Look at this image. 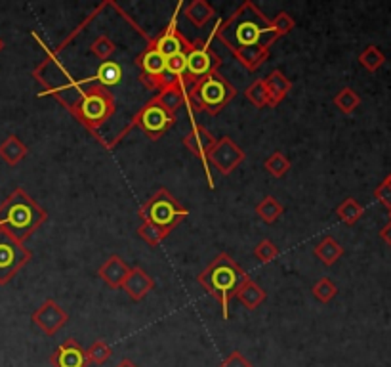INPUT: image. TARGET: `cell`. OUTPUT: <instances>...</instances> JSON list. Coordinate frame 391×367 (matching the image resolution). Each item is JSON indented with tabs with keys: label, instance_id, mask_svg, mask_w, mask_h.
Listing matches in <instances>:
<instances>
[{
	"label": "cell",
	"instance_id": "cell-11",
	"mask_svg": "<svg viewBox=\"0 0 391 367\" xmlns=\"http://www.w3.org/2000/svg\"><path fill=\"white\" fill-rule=\"evenodd\" d=\"M31 321L41 329L46 337H53L61 331L69 321V314L61 308L53 298H46L41 306L31 314Z\"/></svg>",
	"mask_w": 391,
	"mask_h": 367
},
{
	"label": "cell",
	"instance_id": "cell-34",
	"mask_svg": "<svg viewBox=\"0 0 391 367\" xmlns=\"http://www.w3.org/2000/svg\"><path fill=\"white\" fill-rule=\"evenodd\" d=\"M271 25L278 36H285V35H288L291 31H294V27H296V21H294V18H292L291 14L281 12L271 19Z\"/></svg>",
	"mask_w": 391,
	"mask_h": 367
},
{
	"label": "cell",
	"instance_id": "cell-25",
	"mask_svg": "<svg viewBox=\"0 0 391 367\" xmlns=\"http://www.w3.org/2000/svg\"><path fill=\"white\" fill-rule=\"evenodd\" d=\"M113 356V348L103 341V338H95L86 350V358H88V366H103L109 358Z\"/></svg>",
	"mask_w": 391,
	"mask_h": 367
},
{
	"label": "cell",
	"instance_id": "cell-14",
	"mask_svg": "<svg viewBox=\"0 0 391 367\" xmlns=\"http://www.w3.org/2000/svg\"><path fill=\"white\" fill-rule=\"evenodd\" d=\"M50 363L52 367H88V358L77 338L69 337L50 354Z\"/></svg>",
	"mask_w": 391,
	"mask_h": 367
},
{
	"label": "cell",
	"instance_id": "cell-21",
	"mask_svg": "<svg viewBox=\"0 0 391 367\" xmlns=\"http://www.w3.org/2000/svg\"><path fill=\"white\" fill-rule=\"evenodd\" d=\"M184 16L195 25L197 29H202L216 16V12L207 0H191L189 4L184 6Z\"/></svg>",
	"mask_w": 391,
	"mask_h": 367
},
{
	"label": "cell",
	"instance_id": "cell-2",
	"mask_svg": "<svg viewBox=\"0 0 391 367\" xmlns=\"http://www.w3.org/2000/svg\"><path fill=\"white\" fill-rule=\"evenodd\" d=\"M46 220V208H42L24 188H16L0 203V230L19 243L27 241Z\"/></svg>",
	"mask_w": 391,
	"mask_h": 367
},
{
	"label": "cell",
	"instance_id": "cell-19",
	"mask_svg": "<svg viewBox=\"0 0 391 367\" xmlns=\"http://www.w3.org/2000/svg\"><path fill=\"white\" fill-rule=\"evenodd\" d=\"M153 98L165 107L166 111L176 115L179 109L185 107V86L184 84H166L160 90H157Z\"/></svg>",
	"mask_w": 391,
	"mask_h": 367
},
{
	"label": "cell",
	"instance_id": "cell-29",
	"mask_svg": "<svg viewBox=\"0 0 391 367\" xmlns=\"http://www.w3.org/2000/svg\"><path fill=\"white\" fill-rule=\"evenodd\" d=\"M359 104H361V98L355 94L353 89H342L338 94L334 96V106L338 107L342 113H345V115L355 111Z\"/></svg>",
	"mask_w": 391,
	"mask_h": 367
},
{
	"label": "cell",
	"instance_id": "cell-37",
	"mask_svg": "<svg viewBox=\"0 0 391 367\" xmlns=\"http://www.w3.org/2000/svg\"><path fill=\"white\" fill-rule=\"evenodd\" d=\"M382 237H384L385 241H387V243H390V245H391V224H390V226H385L384 231H382Z\"/></svg>",
	"mask_w": 391,
	"mask_h": 367
},
{
	"label": "cell",
	"instance_id": "cell-31",
	"mask_svg": "<svg viewBox=\"0 0 391 367\" xmlns=\"http://www.w3.org/2000/svg\"><path fill=\"white\" fill-rule=\"evenodd\" d=\"M254 256L261 264H269V262L277 261L278 256H281V251H278V247L271 239H261L254 247Z\"/></svg>",
	"mask_w": 391,
	"mask_h": 367
},
{
	"label": "cell",
	"instance_id": "cell-22",
	"mask_svg": "<svg viewBox=\"0 0 391 367\" xmlns=\"http://www.w3.org/2000/svg\"><path fill=\"white\" fill-rule=\"evenodd\" d=\"M313 255L319 258L325 266H332L340 261V256L344 255V249L332 236H325L317 245H315Z\"/></svg>",
	"mask_w": 391,
	"mask_h": 367
},
{
	"label": "cell",
	"instance_id": "cell-9",
	"mask_svg": "<svg viewBox=\"0 0 391 367\" xmlns=\"http://www.w3.org/2000/svg\"><path fill=\"white\" fill-rule=\"evenodd\" d=\"M185 56H187V77H189L191 84L207 75L218 73L219 66H221V58L207 42L195 41L185 52Z\"/></svg>",
	"mask_w": 391,
	"mask_h": 367
},
{
	"label": "cell",
	"instance_id": "cell-3",
	"mask_svg": "<svg viewBox=\"0 0 391 367\" xmlns=\"http://www.w3.org/2000/svg\"><path fill=\"white\" fill-rule=\"evenodd\" d=\"M246 272L233 261L227 253H219L199 276L197 281L202 285V289L208 295L214 296V301L221 306V318L229 320L231 310H229V301L235 295L237 287L244 281Z\"/></svg>",
	"mask_w": 391,
	"mask_h": 367
},
{
	"label": "cell",
	"instance_id": "cell-13",
	"mask_svg": "<svg viewBox=\"0 0 391 367\" xmlns=\"http://www.w3.org/2000/svg\"><path fill=\"white\" fill-rule=\"evenodd\" d=\"M184 146L191 151V155L199 159L204 166V171H207V180L208 184H212V176H210V172H208V155L214 149L216 142H218V138H214V134L210 131H207L204 126L199 125V123H193L191 126V131L187 132L184 136Z\"/></svg>",
	"mask_w": 391,
	"mask_h": 367
},
{
	"label": "cell",
	"instance_id": "cell-27",
	"mask_svg": "<svg viewBox=\"0 0 391 367\" xmlns=\"http://www.w3.org/2000/svg\"><path fill=\"white\" fill-rule=\"evenodd\" d=\"M336 214H338V218L342 220L344 224L353 226L357 220L363 216V207L353 199V197H348V199H344V201L336 207Z\"/></svg>",
	"mask_w": 391,
	"mask_h": 367
},
{
	"label": "cell",
	"instance_id": "cell-36",
	"mask_svg": "<svg viewBox=\"0 0 391 367\" xmlns=\"http://www.w3.org/2000/svg\"><path fill=\"white\" fill-rule=\"evenodd\" d=\"M374 196L378 197L380 201L384 203L385 207L391 208V174L385 178L384 182H382V186H380L378 190L374 191Z\"/></svg>",
	"mask_w": 391,
	"mask_h": 367
},
{
	"label": "cell",
	"instance_id": "cell-7",
	"mask_svg": "<svg viewBox=\"0 0 391 367\" xmlns=\"http://www.w3.org/2000/svg\"><path fill=\"white\" fill-rule=\"evenodd\" d=\"M33 258L31 253L24 243L8 236L6 231L0 230V285L10 283L16 273Z\"/></svg>",
	"mask_w": 391,
	"mask_h": 367
},
{
	"label": "cell",
	"instance_id": "cell-17",
	"mask_svg": "<svg viewBox=\"0 0 391 367\" xmlns=\"http://www.w3.org/2000/svg\"><path fill=\"white\" fill-rule=\"evenodd\" d=\"M264 84L269 94V107H277L292 90V81L281 69H275L264 77Z\"/></svg>",
	"mask_w": 391,
	"mask_h": 367
},
{
	"label": "cell",
	"instance_id": "cell-15",
	"mask_svg": "<svg viewBox=\"0 0 391 367\" xmlns=\"http://www.w3.org/2000/svg\"><path fill=\"white\" fill-rule=\"evenodd\" d=\"M120 289L125 291L132 301L140 302L155 289V279L151 278L143 268L134 266L130 268V272H128V276H126L125 283H122Z\"/></svg>",
	"mask_w": 391,
	"mask_h": 367
},
{
	"label": "cell",
	"instance_id": "cell-5",
	"mask_svg": "<svg viewBox=\"0 0 391 367\" xmlns=\"http://www.w3.org/2000/svg\"><path fill=\"white\" fill-rule=\"evenodd\" d=\"M140 218L142 222H149L155 228H159L166 237L170 236L176 226H179L187 218L189 211L176 199V197L166 190V188H159L153 196L149 197L147 201L143 203L140 211Z\"/></svg>",
	"mask_w": 391,
	"mask_h": 367
},
{
	"label": "cell",
	"instance_id": "cell-16",
	"mask_svg": "<svg viewBox=\"0 0 391 367\" xmlns=\"http://www.w3.org/2000/svg\"><path fill=\"white\" fill-rule=\"evenodd\" d=\"M130 272V266L126 264L119 255H111L98 270V276L109 289H120L125 283L126 276Z\"/></svg>",
	"mask_w": 391,
	"mask_h": 367
},
{
	"label": "cell",
	"instance_id": "cell-10",
	"mask_svg": "<svg viewBox=\"0 0 391 367\" xmlns=\"http://www.w3.org/2000/svg\"><path fill=\"white\" fill-rule=\"evenodd\" d=\"M246 159V154L239 148L237 144L233 142L229 136L219 138L214 149L208 155V165H212L214 169H218L224 176L231 174L243 161Z\"/></svg>",
	"mask_w": 391,
	"mask_h": 367
},
{
	"label": "cell",
	"instance_id": "cell-12",
	"mask_svg": "<svg viewBox=\"0 0 391 367\" xmlns=\"http://www.w3.org/2000/svg\"><path fill=\"white\" fill-rule=\"evenodd\" d=\"M179 8H182V4L178 6L176 14H174V18L170 19V24L166 25L165 29L160 31L159 35L155 36V39H149V46H153L155 50H157L159 54H162L165 58H170V56H174V54L187 52V50L191 48V44H193V42L187 41V39H185L178 29L176 16H178Z\"/></svg>",
	"mask_w": 391,
	"mask_h": 367
},
{
	"label": "cell",
	"instance_id": "cell-1",
	"mask_svg": "<svg viewBox=\"0 0 391 367\" xmlns=\"http://www.w3.org/2000/svg\"><path fill=\"white\" fill-rule=\"evenodd\" d=\"M216 36L233 54L244 48H271L278 39L271 25V19L256 6L254 2H243L231 18L224 19L214 29Z\"/></svg>",
	"mask_w": 391,
	"mask_h": 367
},
{
	"label": "cell",
	"instance_id": "cell-23",
	"mask_svg": "<svg viewBox=\"0 0 391 367\" xmlns=\"http://www.w3.org/2000/svg\"><path fill=\"white\" fill-rule=\"evenodd\" d=\"M115 52H117V42L111 41L109 35H105V33L98 35L88 44V54L94 56L98 61H109L115 56Z\"/></svg>",
	"mask_w": 391,
	"mask_h": 367
},
{
	"label": "cell",
	"instance_id": "cell-32",
	"mask_svg": "<svg viewBox=\"0 0 391 367\" xmlns=\"http://www.w3.org/2000/svg\"><path fill=\"white\" fill-rule=\"evenodd\" d=\"M359 61H361V66L365 67V69H368V71H376L378 67H382V64H384V54L380 52L376 46H367L365 50L361 52V56H359Z\"/></svg>",
	"mask_w": 391,
	"mask_h": 367
},
{
	"label": "cell",
	"instance_id": "cell-26",
	"mask_svg": "<svg viewBox=\"0 0 391 367\" xmlns=\"http://www.w3.org/2000/svg\"><path fill=\"white\" fill-rule=\"evenodd\" d=\"M244 96L246 100L256 107V109H264V107H269V94H267L266 84H264V79H256L254 83L250 84L249 89L244 90Z\"/></svg>",
	"mask_w": 391,
	"mask_h": 367
},
{
	"label": "cell",
	"instance_id": "cell-6",
	"mask_svg": "<svg viewBox=\"0 0 391 367\" xmlns=\"http://www.w3.org/2000/svg\"><path fill=\"white\" fill-rule=\"evenodd\" d=\"M176 125V115H172L170 111H166L165 107L160 106L159 101L151 98L149 101H145L130 121V129L137 126L140 131H143L145 136H149L153 142L160 140L165 136L166 132L170 131L172 126Z\"/></svg>",
	"mask_w": 391,
	"mask_h": 367
},
{
	"label": "cell",
	"instance_id": "cell-28",
	"mask_svg": "<svg viewBox=\"0 0 391 367\" xmlns=\"http://www.w3.org/2000/svg\"><path fill=\"white\" fill-rule=\"evenodd\" d=\"M291 161L286 159V155L283 151H275L266 159L264 169H266L273 178H283L286 172L291 171Z\"/></svg>",
	"mask_w": 391,
	"mask_h": 367
},
{
	"label": "cell",
	"instance_id": "cell-20",
	"mask_svg": "<svg viewBox=\"0 0 391 367\" xmlns=\"http://www.w3.org/2000/svg\"><path fill=\"white\" fill-rule=\"evenodd\" d=\"M27 154H29V148L16 134H10L4 142L0 144V159L4 161L8 166H18L27 157Z\"/></svg>",
	"mask_w": 391,
	"mask_h": 367
},
{
	"label": "cell",
	"instance_id": "cell-18",
	"mask_svg": "<svg viewBox=\"0 0 391 367\" xmlns=\"http://www.w3.org/2000/svg\"><path fill=\"white\" fill-rule=\"evenodd\" d=\"M233 296H235L246 310H256L258 306H261V304L266 302V291L261 289L260 285L256 283L250 276L244 278V281L239 285Z\"/></svg>",
	"mask_w": 391,
	"mask_h": 367
},
{
	"label": "cell",
	"instance_id": "cell-35",
	"mask_svg": "<svg viewBox=\"0 0 391 367\" xmlns=\"http://www.w3.org/2000/svg\"><path fill=\"white\" fill-rule=\"evenodd\" d=\"M218 367H252V363H250V361L241 354V352L235 350V352H231V354L227 356L226 360L221 361Z\"/></svg>",
	"mask_w": 391,
	"mask_h": 367
},
{
	"label": "cell",
	"instance_id": "cell-8",
	"mask_svg": "<svg viewBox=\"0 0 391 367\" xmlns=\"http://www.w3.org/2000/svg\"><path fill=\"white\" fill-rule=\"evenodd\" d=\"M136 67L140 69V81L149 90H160L166 84V58L153 46L143 48L136 56Z\"/></svg>",
	"mask_w": 391,
	"mask_h": 367
},
{
	"label": "cell",
	"instance_id": "cell-39",
	"mask_svg": "<svg viewBox=\"0 0 391 367\" xmlns=\"http://www.w3.org/2000/svg\"><path fill=\"white\" fill-rule=\"evenodd\" d=\"M4 46H6V44H4V41H2V39H0V52H2V50H4Z\"/></svg>",
	"mask_w": 391,
	"mask_h": 367
},
{
	"label": "cell",
	"instance_id": "cell-24",
	"mask_svg": "<svg viewBox=\"0 0 391 367\" xmlns=\"http://www.w3.org/2000/svg\"><path fill=\"white\" fill-rule=\"evenodd\" d=\"M285 213V207L281 205L277 197L267 196L264 197L258 205H256V214L260 216L266 224H275L278 218H281V214Z\"/></svg>",
	"mask_w": 391,
	"mask_h": 367
},
{
	"label": "cell",
	"instance_id": "cell-38",
	"mask_svg": "<svg viewBox=\"0 0 391 367\" xmlns=\"http://www.w3.org/2000/svg\"><path fill=\"white\" fill-rule=\"evenodd\" d=\"M117 367H137V366L132 360H126V358H125L122 361H119V366H117Z\"/></svg>",
	"mask_w": 391,
	"mask_h": 367
},
{
	"label": "cell",
	"instance_id": "cell-30",
	"mask_svg": "<svg viewBox=\"0 0 391 367\" xmlns=\"http://www.w3.org/2000/svg\"><path fill=\"white\" fill-rule=\"evenodd\" d=\"M311 293H313V296L320 302V304H328V302L336 296V293H338V287H336V283H334L332 279L320 278L319 281L313 285Z\"/></svg>",
	"mask_w": 391,
	"mask_h": 367
},
{
	"label": "cell",
	"instance_id": "cell-33",
	"mask_svg": "<svg viewBox=\"0 0 391 367\" xmlns=\"http://www.w3.org/2000/svg\"><path fill=\"white\" fill-rule=\"evenodd\" d=\"M137 236L142 237L149 247H159L160 243L166 239L165 233H162L159 228H155L153 224H149V222H142V224H140V228H137Z\"/></svg>",
	"mask_w": 391,
	"mask_h": 367
},
{
	"label": "cell",
	"instance_id": "cell-4",
	"mask_svg": "<svg viewBox=\"0 0 391 367\" xmlns=\"http://www.w3.org/2000/svg\"><path fill=\"white\" fill-rule=\"evenodd\" d=\"M235 96V86L219 73H214L199 79L185 90V107L191 113L204 111L208 115H218L221 109H226V106H229Z\"/></svg>",
	"mask_w": 391,
	"mask_h": 367
}]
</instances>
